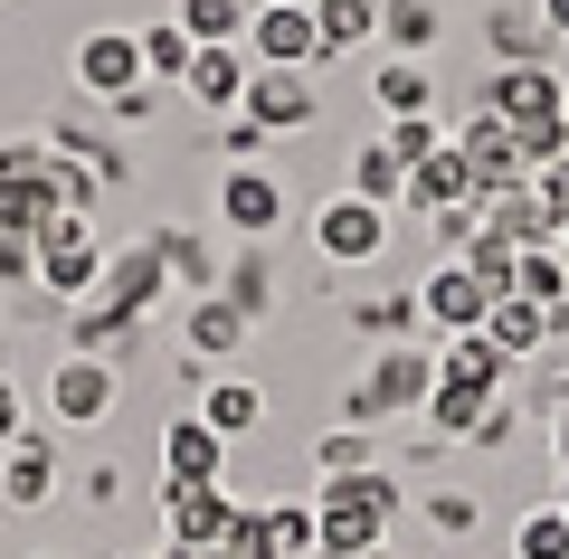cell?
I'll return each instance as SVG.
<instances>
[{"mask_svg":"<svg viewBox=\"0 0 569 559\" xmlns=\"http://www.w3.org/2000/svg\"><path fill=\"white\" fill-rule=\"evenodd\" d=\"M389 521H399V483L380 465L370 475H323V493H313V550L323 559L389 550Z\"/></svg>","mask_w":569,"mask_h":559,"instance_id":"obj_1","label":"cell"},{"mask_svg":"<svg viewBox=\"0 0 569 559\" xmlns=\"http://www.w3.org/2000/svg\"><path fill=\"white\" fill-rule=\"evenodd\" d=\"M427 389H437V341H389L380 360L361 370V389L342 399L351 427H380V418H418Z\"/></svg>","mask_w":569,"mask_h":559,"instance_id":"obj_2","label":"cell"},{"mask_svg":"<svg viewBox=\"0 0 569 559\" xmlns=\"http://www.w3.org/2000/svg\"><path fill=\"white\" fill-rule=\"evenodd\" d=\"M284 219H295V190H284V171H266V161H238V171L219 180V228H228L238 247H266Z\"/></svg>","mask_w":569,"mask_h":559,"instance_id":"obj_3","label":"cell"},{"mask_svg":"<svg viewBox=\"0 0 569 559\" xmlns=\"http://www.w3.org/2000/svg\"><path fill=\"white\" fill-rule=\"evenodd\" d=\"M96 285H104V238L86 219H58L39 238V295H58V303H96Z\"/></svg>","mask_w":569,"mask_h":559,"instance_id":"obj_4","label":"cell"},{"mask_svg":"<svg viewBox=\"0 0 569 559\" xmlns=\"http://www.w3.org/2000/svg\"><path fill=\"white\" fill-rule=\"evenodd\" d=\"M247 67H295V77H313L323 67V29H313V10H284V0H266V10H247Z\"/></svg>","mask_w":569,"mask_h":559,"instance_id":"obj_5","label":"cell"},{"mask_svg":"<svg viewBox=\"0 0 569 559\" xmlns=\"http://www.w3.org/2000/svg\"><path fill=\"white\" fill-rule=\"evenodd\" d=\"M171 295V266H162V238H133V247H104V285H96V303L104 313H152V303Z\"/></svg>","mask_w":569,"mask_h":559,"instance_id":"obj_6","label":"cell"},{"mask_svg":"<svg viewBox=\"0 0 569 559\" xmlns=\"http://www.w3.org/2000/svg\"><path fill=\"white\" fill-rule=\"evenodd\" d=\"M114 399H123L114 360H86V351H67L58 370H48V418H58V427H104V418H114Z\"/></svg>","mask_w":569,"mask_h":559,"instance_id":"obj_7","label":"cell"},{"mask_svg":"<svg viewBox=\"0 0 569 559\" xmlns=\"http://www.w3.org/2000/svg\"><path fill=\"white\" fill-rule=\"evenodd\" d=\"M485 313H493V295H485V276H475L466 257L427 266V285H418V322H437V341H456V332H485Z\"/></svg>","mask_w":569,"mask_h":559,"instance_id":"obj_8","label":"cell"},{"mask_svg":"<svg viewBox=\"0 0 569 559\" xmlns=\"http://www.w3.org/2000/svg\"><path fill=\"white\" fill-rule=\"evenodd\" d=\"M247 502L228 493V483H162V521H171V550H219L228 531H238Z\"/></svg>","mask_w":569,"mask_h":559,"instance_id":"obj_9","label":"cell"},{"mask_svg":"<svg viewBox=\"0 0 569 559\" xmlns=\"http://www.w3.org/2000/svg\"><path fill=\"white\" fill-rule=\"evenodd\" d=\"M313 247H323L332 266H370L389 247V209H370V200H351V190H332L323 209H313Z\"/></svg>","mask_w":569,"mask_h":559,"instance_id":"obj_10","label":"cell"},{"mask_svg":"<svg viewBox=\"0 0 569 559\" xmlns=\"http://www.w3.org/2000/svg\"><path fill=\"white\" fill-rule=\"evenodd\" d=\"M77 86H86V104L133 96V86H142V39H133V29H86V39H77Z\"/></svg>","mask_w":569,"mask_h":559,"instance_id":"obj_11","label":"cell"},{"mask_svg":"<svg viewBox=\"0 0 569 559\" xmlns=\"http://www.w3.org/2000/svg\"><path fill=\"white\" fill-rule=\"evenodd\" d=\"M456 152H466V171H475V200H503V190H522V152H512V123H493L485 104L466 114V133H456Z\"/></svg>","mask_w":569,"mask_h":559,"instance_id":"obj_12","label":"cell"},{"mask_svg":"<svg viewBox=\"0 0 569 559\" xmlns=\"http://www.w3.org/2000/svg\"><path fill=\"white\" fill-rule=\"evenodd\" d=\"M485 114H493V123H541V114H569L560 67H493V77H485Z\"/></svg>","mask_w":569,"mask_h":559,"instance_id":"obj_13","label":"cell"},{"mask_svg":"<svg viewBox=\"0 0 569 559\" xmlns=\"http://www.w3.org/2000/svg\"><path fill=\"white\" fill-rule=\"evenodd\" d=\"M238 114L257 123V133H305V123L323 114V96H313L295 67H257V77H247V104H238Z\"/></svg>","mask_w":569,"mask_h":559,"instance_id":"obj_14","label":"cell"},{"mask_svg":"<svg viewBox=\"0 0 569 559\" xmlns=\"http://www.w3.org/2000/svg\"><path fill=\"white\" fill-rule=\"evenodd\" d=\"M48 493H58V427H29V437H10V456H0V502H10V512H39Z\"/></svg>","mask_w":569,"mask_h":559,"instance_id":"obj_15","label":"cell"},{"mask_svg":"<svg viewBox=\"0 0 569 559\" xmlns=\"http://www.w3.org/2000/svg\"><path fill=\"white\" fill-rule=\"evenodd\" d=\"M228 475V437L190 408V418H171L162 427V483H219Z\"/></svg>","mask_w":569,"mask_h":559,"instance_id":"obj_16","label":"cell"},{"mask_svg":"<svg viewBox=\"0 0 569 559\" xmlns=\"http://www.w3.org/2000/svg\"><path fill=\"white\" fill-rule=\"evenodd\" d=\"M512 370H522V360H503L485 332H456V341H437V380H456V389H485V399H512Z\"/></svg>","mask_w":569,"mask_h":559,"instance_id":"obj_17","label":"cell"},{"mask_svg":"<svg viewBox=\"0 0 569 559\" xmlns=\"http://www.w3.org/2000/svg\"><path fill=\"white\" fill-rule=\"evenodd\" d=\"M456 200H475V171H466V152H456V133H447L437 152L418 161V171H408V200H399V209L437 219V209H456ZM475 209H485V200H475Z\"/></svg>","mask_w":569,"mask_h":559,"instance_id":"obj_18","label":"cell"},{"mask_svg":"<svg viewBox=\"0 0 569 559\" xmlns=\"http://www.w3.org/2000/svg\"><path fill=\"white\" fill-rule=\"evenodd\" d=\"M247 77H257V67H247V48H200L181 86L209 104V114H238V104H247Z\"/></svg>","mask_w":569,"mask_h":559,"instance_id":"obj_19","label":"cell"},{"mask_svg":"<svg viewBox=\"0 0 569 559\" xmlns=\"http://www.w3.org/2000/svg\"><path fill=\"white\" fill-rule=\"evenodd\" d=\"M485 228L493 238H512V247H560V209H541V190H503V200H485Z\"/></svg>","mask_w":569,"mask_h":559,"instance_id":"obj_20","label":"cell"},{"mask_svg":"<svg viewBox=\"0 0 569 559\" xmlns=\"http://www.w3.org/2000/svg\"><path fill=\"white\" fill-rule=\"evenodd\" d=\"M485 341H493L503 360H531V351H550V313H541V303H522V295H493Z\"/></svg>","mask_w":569,"mask_h":559,"instance_id":"obj_21","label":"cell"},{"mask_svg":"<svg viewBox=\"0 0 569 559\" xmlns=\"http://www.w3.org/2000/svg\"><path fill=\"white\" fill-rule=\"evenodd\" d=\"M181 332H190V351H200V360H228L247 332H257V322H247L228 295H190V322H181Z\"/></svg>","mask_w":569,"mask_h":559,"instance_id":"obj_22","label":"cell"},{"mask_svg":"<svg viewBox=\"0 0 569 559\" xmlns=\"http://www.w3.org/2000/svg\"><path fill=\"white\" fill-rule=\"evenodd\" d=\"M370 96H380V114H437V77H427V58H380V77H370Z\"/></svg>","mask_w":569,"mask_h":559,"instance_id":"obj_23","label":"cell"},{"mask_svg":"<svg viewBox=\"0 0 569 559\" xmlns=\"http://www.w3.org/2000/svg\"><path fill=\"white\" fill-rule=\"evenodd\" d=\"M351 200H370V209H399L408 200V171H399V152L389 142H351V180H342Z\"/></svg>","mask_w":569,"mask_h":559,"instance_id":"obj_24","label":"cell"},{"mask_svg":"<svg viewBox=\"0 0 569 559\" xmlns=\"http://www.w3.org/2000/svg\"><path fill=\"white\" fill-rule=\"evenodd\" d=\"M380 39H389V58H437L447 20H437V0H389V10H380Z\"/></svg>","mask_w":569,"mask_h":559,"instance_id":"obj_25","label":"cell"},{"mask_svg":"<svg viewBox=\"0 0 569 559\" xmlns=\"http://www.w3.org/2000/svg\"><path fill=\"white\" fill-rule=\"evenodd\" d=\"M171 20L190 29V48H238L247 39V0H171Z\"/></svg>","mask_w":569,"mask_h":559,"instance_id":"obj_26","label":"cell"},{"mask_svg":"<svg viewBox=\"0 0 569 559\" xmlns=\"http://www.w3.org/2000/svg\"><path fill=\"white\" fill-rule=\"evenodd\" d=\"M133 39H142V86H181L190 58H200L181 20H152V29H133Z\"/></svg>","mask_w":569,"mask_h":559,"instance_id":"obj_27","label":"cell"},{"mask_svg":"<svg viewBox=\"0 0 569 559\" xmlns=\"http://www.w3.org/2000/svg\"><path fill=\"white\" fill-rule=\"evenodd\" d=\"M418 418L437 427V437H466V446H475V427L493 418V399H485V389H456V380H437V389H427V408H418Z\"/></svg>","mask_w":569,"mask_h":559,"instance_id":"obj_28","label":"cell"},{"mask_svg":"<svg viewBox=\"0 0 569 559\" xmlns=\"http://www.w3.org/2000/svg\"><path fill=\"white\" fill-rule=\"evenodd\" d=\"M512 295L541 303V313H560V303H569V257H560V247H522V266H512Z\"/></svg>","mask_w":569,"mask_h":559,"instance_id":"obj_29","label":"cell"},{"mask_svg":"<svg viewBox=\"0 0 569 559\" xmlns=\"http://www.w3.org/2000/svg\"><path fill=\"white\" fill-rule=\"evenodd\" d=\"M200 418H209V427H219V437H228V446H238V437H247V427H257V418H266V389H257V380H209V399H200Z\"/></svg>","mask_w":569,"mask_h":559,"instance_id":"obj_30","label":"cell"},{"mask_svg":"<svg viewBox=\"0 0 569 559\" xmlns=\"http://www.w3.org/2000/svg\"><path fill=\"white\" fill-rule=\"evenodd\" d=\"M257 531L276 559H313V502H257Z\"/></svg>","mask_w":569,"mask_h":559,"instance_id":"obj_31","label":"cell"},{"mask_svg":"<svg viewBox=\"0 0 569 559\" xmlns=\"http://www.w3.org/2000/svg\"><path fill=\"white\" fill-rule=\"evenodd\" d=\"M152 238H162L171 285H190V295H219V257H200V238H190V228H152Z\"/></svg>","mask_w":569,"mask_h":559,"instance_id":"obj_32","label":"cell"},{"mask_svg":"<svg viewBox=\"0 0 569 559\" xmlns=\"http://www.w3.org/2000/svg\"><path fill=\"white\" fill-rule=\"evenodd\" d=\"M466 266L485 276V295H512V266H522V247L493 238V228H475V238H466Z\"/></svg>","mask_w":569,"mask_h":559,"instance_id":"obj_33","label":"cell"},{"mask_svg":"<svg viewBox=\"0 0 569 559\" xmlns=\"http://www.w3.org/2000/svg\"><path fill=\"white\" fill-rule=\"evenodd\" d=\"M351 322H361V332H370V341L389 351V341H408V322H418V295H370V303H361Z\"/></svg>","mask_w":569,"mask_h":559,"instance_id":"obj_34","label":"cell"},{"mask_svg":"<svg viewBox=\"0 0 569 559\" xmlns=\"http://www.w3.org/2000/svg\"><path fill=\"white\" fill-rule=\"evenodd\" d=\"M313 465H323V475H370V465H380L370 456V427H332V437L313 446Z\"/></svg>","mask_w":569,"mask_h":559,"instance_id":"obj_35","label":"cell"},{"mask_svg":"<svg viewBox=\"0 0 569 559\" xmlns=\"http://www.w3.org/2000/svg\"><path fill=\"white\" fill-rule=\"evenodd\" d=\"M219 295L238 303L247 322H266V257H257V247H247V257H238V266H228V276H219Z\"/></svg>","mask_w":569,"mask_h":559,"instance_id":"obj_36","label":"cell"},{"mask_svg":"<svg viewBox=\"0 0 569 559\" xmlns=\"http://www.w3.org/2000/svg\"><path fill=\"white\" fill-rule=\"evenodd\" d=\"M380 142H389V152H399V171H418V161L437 152V142H447V133H437V114H399V123H389Z\"/></svg>","mask_w":569,"mask_h":559,"instance_id":"obj_37","label":"cell"},{"mask_svg":"<svg viewBox=\"0 0 569 559\" xmlns=\"http://www.w3.org/2000/svg\"><path fill=\"white\" fill-rule=\"evenodd\" d=\"M522 559H569V512H531L522 521Z\"/></svg>","mask_w":569,"mask_h":559,"instance_id":"obj_38","label":"cell"},{"mask_svg":"<svg viewBox=\"0 0 569 559\" xmlns=\"http://www.w3.org/2000/svg\"><path fill=\"white\" fill-rule=\"evenodd\" d=\"M427 521H437L447 540H466L475 521H485V502H475V493H437V502H427Z\"/></svg>","mask_w":569,"mask_h":559,"instance_id":"obj_39","label":"cell"},{"mask_svg":"<svg viewBox=\"0 0 569 559\" xmlns=\"http://www.w3.org/2000/svg\"><path fill=\"white\" fill-rule=\"evenodd\" d=\"M209 559H276V550H266V531H257V502L238 512V531H228V540H219Z\"/></svg>","mask_w":569,"mask_h":559,"instance_id":"obj_40","label":"cell"},{"mask_svg":"<svg viewBox=\"0 0 569 559\" xmlns=\"http://www.w3.org/2000/svg\"><path fill=\"white\" fill-rule=\"evenodd\" d=\"M0 285H39V247L29 238H0Z\"/></svg>","mask_w":569,"mask_h":559,"instance_id":"obj_41","label":"cell"},{"mask_svg":"<svg viewBox=\"0 0 569 559\" xmlns=\"http://www.w3.org/2000/svg\"><path fill=\"white\" fill-rule=\"evenodd\" d=\"M531 190H541V209H560V219H569V152L541 161V171H531Z\"/></svg>","mask_w":569,"mask_h":559,"instance_id":"obj_42","label":"cell"},{"mask_svg":"<svg viewBox=\"0 0 569 559\" xmlns=\"http://www.w3.org/2000/svg\"><path fill=\"white\" fill-rule=\"evenodd\" d=\"M257 142H266L257 123H247V114H228V133H219V152H228V161H257Z\"/></svg>","mask_w":569,"mask_h":559,"instance_id":"obj_43","label":"cell"},{"mask_svg":"<svg viewBox=\"0 0 569 559\" xmlns=\"http://www.w3.org/2000/svg\"><path fill=\"white\" fill-rule=\"evenodd\" d=\"M10 437H29V427H20V399H10V380H0V446H10Z\"/></svg>","mask_w":569,"mask_h":559,"instance_id":"obj_44","label":"cell"},{"mask_svg":"<svg viewBox=\"0 0 569 559\" xmlns=\"http://www.w3.org/2000/svg\"><path fill=\"white\" fill-rule=\"evenodd\" d=\"M541 29H550V39H569V0H541Z\"/></svg>","mask_w":569,"mask_h":559,"instance_id":"obj_45","label":"cell"},{"mask_svg":"<svg viewBox=\"0 0 569 559\" xmlns=\"http://www.w3.org/2000/svg\"><path fill=\"white\" fill-rule=\"evenodd\" d=\"M560 465H569V399H560Z\"/></svg>","mask_w":569,"mask_h":559,"instance_id":"obj_46","label":"cell"},{"mask_svg":"<svg viewBox=\"0 0 569 559\" xmlns=\"http://www.w3.org/2000/svg\"><path fill=\"white\" fill-rule=\"evenodd\" d=\"M162 559H209V550H162Z\"/></svg>","mask_w":569,"mask_h":559,"instance_id":"obj_47","label":"cell"},{"mask_svg":"<svg viewBox=\"0 0 569 559\" xmlns=\"http://www.w3.org/2000/svg\"><path fill=\"white\" fill-rule=\"evenodd\" d=\"M560 257H569V219H560Z\"/></svg>","mask_w":569,"mask_h":559,"instance_id":"obj_48","label":"cell"},{"mask_svg":"<svg viewBox=\"0 0 569 559\" xmlns=\"http://www.w3.org/2000/svg\"><path fill=\"white\" fill-rule=\"evenodd\" d=\"M361 559H399V550H361Z\"/></svg>","mask_w":569,"mask_h":559,"instance_id":"obj_49","label":"cell"},{"mask_svg":"<svg viewBox=\"0 0 569 559\" xmlns=\"http://www.w3.org/2000/svg\"><path fill=\"white\" fill-rule=\"evenodd\" d=\"M284 10H313V0H284Z\"/></svg>","mask_w":569,"mask_h":559,"instance_id":"obj_50","label":"cell"},{"mask_svg":"<svg viewBox=\"0 0 569 559\" xmlns=\"http://www.w3.org/2000/svg\"><path fill=\"white\" fill-rule=\"evenodd\" d=\"M247 10H266V0H247Z\"/></svg>","mask_w":569,"mask_h":559,"instance_id":"obj_51","label":"cell"}]
</instances>
